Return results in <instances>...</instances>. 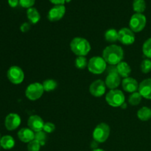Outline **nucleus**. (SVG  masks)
Returning <instances> with one entry per match:
<instances>
[{"label":"nucleus","mask_w":151,"mask_h":151,"mask_svg":"<svg viewBox=\"0 0 151 151\" xmlns=\"http://www.w3.org/2000/svg\"><path fill=\"white\" fill-rule=\"evenodd\" d=\"M124 51L121 47L115 44L108 46L103 52V58L111 66H115L122 61Z\"/></svg>","instance_id":"obj_1"},{"label":"nucleus","mask_w":151,"mask_h":151,"mask_svg":"<svg viewBox=\"0 0 151 151\" xmlns=\"http://www.w3.org/2000/svg\"><path fill=\"white\" fill-rule=\"evenodd\" d=\"M70 49L72 52L76 55L86 56L91 50V45L86 38L76 37L71 41Z\"/></svg>","instance_id":"obj_2"},{"label":"nucleus","mask_w":151,"mask_h":151,"mask_svg":"<svg viewBox=\"0 0 151 151\" xmlns=\"http://www.w3.org/2000/svg\"><path fill=\"white\" fill-rule=\"evenodd\" d=\"M103 57L94 56L91 58L88 62V69L91 73L94 75H100L106 70L107 64Z\"/></svg>","instance_id":"obj_3"},{"label":"nucleus","mask_w":151,"mask_h":151,"mask_svg":"<svg viewBox=\"0 0 151 151\" xmlns=\"http://www.w3.org/2000/svg\"><path fill=\"white\" fill-rule=\"evenodd\" d=\"M125 97L123 92L119 89H112L106 94V100L111 107H120L125 103Z\"/></svg>","instance_id":"obj_4"},{"label":"nucleus","mask_w":151,"mask_h":151,"mask_svg":"<svg viewBox=\"0 0 151 151\" xmlns=\"http://www.w3.org/2000/svg\"><path fill=\"white\" fill-rule=\"evenodd\" d=\"M110 135V127L104 122L98 124L93 131L92 137L94 141L103 143L108 139Z\"/></svg>","instance_id":"obj_5"},{"label":"nucleus","mask_w":151,"mask_h":151,"mask_svg":"<svg viewBox=\"0 0 151 151\" xmlns=\"http://www.w3.org/2000/svg\"><path fill=\"white\" fill-rule=\"evenodd\" d=\"M44 92V89L42 84L40 83H32L27 87L25 95L28 100L31 101H35L41 98Z\"/></svg>","instance_id":"obj_6"},{"label":"nucleus","mask_w":151,"mask_h":151,"mask_svg":"<svg viewBox=\"0 0 151 151\" xmlns=\"http://www.w3.org/2000/svg\"><path fill=\"white\" fill-rule=\"evenodd\" d=\"M121 81V77L118 74L116 70V66H112L111 69H108V75L106 78L105 83L107 88H110L111 90L116 89L119 86Z\"/></svg>","instance_id":"obj_7"},{"label":"nucleus","mask_w":151,"mask_h":151,"mask_svg":"<svg viewBox=\"0 0 151 151\" xmlns=\"http://www.w3.org/2000/svg\"><path fill=\"white\" fill-rule=\"evenodd\" d=\"M147 23V19L142 13H135L131 16L129 22L130 29L134 32H139L144 29Z\"/></svg>","instance_id":"obj_8"},{"label":"nucleus","mask_w":151,"mask_h":151,"mask_svg":"<svg viewBox=\"0 0 151 151\" xmlns=\"http://www.w3.org/2000/svg\"><path fill=\"white\" fill-rule=\"evenodd\" d=\"M7 76L9 81L13 84H20L24 79V73L20 67L17 66H13L9 68L7 72Z\"/></svg>","instance_id":"obj_9"},{"label":"nucleus","mask_w":151,"mask_h":151,"mask_svg":"<svg viewBox=\"0 0 151 151\" xmlns=\"http://www.w3.org/2000/svg\"><path fill=\"white\" fill-rule=\"evenodd\" d=\"M118 41L125 45H131L135 41V35L131 29L123 27L118 31Z\"/></svg>","instance_id":"obj_10"},{"label":"nucleus","mask_w":151,"mask_h":151,"mask_svg":"<svg viewBox=\"0 0 151 151\" xmlns=\"http://www.w3.org/2000/svg\"><path fill=\"white\" fill-rule=\"evenodd\" d=\"M65 13H66V7L63 4L55 5L48 12L47 18H48L49 21L52 22H58L63 17Z\"/></svg>","instance_id":"obj_11"},{"label":"nucleus","mask_w":151,"mask_h":151,"mask_svg":"<svg viewBox=\"0 0 151 151\" xmlns=\"http://www.w3.org/2000/svg\"><path fill=\"white\" fill-rule=\"evenodd\" d=\"M106 86L104 81L102 80H97L91 83L89 86V91L94 97H100L104 95L106 93Z\"/></svg>","instance_id":"obj_12"},{"label":"nucleus","mask_w":151,"mask_h":151,"mask_svg":"<svg viewBox=\"0 0 151 151\" xmlns=\"http://www.w3.org/2000/svg\"><path fill=\"white\" fill-rule=\"evenodd\" d=\"M21 124V117L15 113L9 114L4 120V125L8 131H14L19 128Z\"/></svg>","instance_id":"obj_13"},{"label":"nucleus","mask_w":151,"mask_h":151,"mask_svg":"<svg viewBox=\"0 0 151 151\" xmlns=\"http://www.w3.org/2000/svg\"><path fill=\"white\" fill-rule=\"evenodd\" d=\"M27 125L29 128L36 133L38 131H43L44 122L41 116H38V115H32L28 119Z\"/></svg>","instance_id":"obj_14"},{"label":"nucleus","mask_w":151,"mask_h":151,"mask_svg":"<svg viewBox=\"0 0 151 151\" xmlns=\"http://www.w3.org/2000/svg\"><path fill=\"white\" fill-rule=\"evenodd\" d=\"M122 86L124 91L128 93L136 92L139 89V84L137 80L130 77L122 80Z\"/></svg>","instance_id":"obj_15"},{"label":"nucleus","mask_w":151,"mask_h":151,"mask_svg":"<svg viewBox=\"0 0 151 151\" xmlns=\"http://www.w3.org/2000/svg\"><path fill=\"white\" fill-rule=\"evenodd\" d=\"M138 91L142 97L147 100H151V78L142 81L139 85Z\"/></svg>","instance_id":"obj_16"},{"label":"nucleus","mask_w":151,"mask_h":151,"mask_svg":"<svg viewBox=\"0 0 151 151\" xmlns=\"http://www.w3.org/2000/svg\"><path fill=\"white\" fill-rule=\"evenodd\" d=\"M18 137L22 142L29 143L35 139V132L29 128H22L18 132Z\"/></svg>","instance_id":"obj_17"},{"label":"nucleus","mask_w":151,"mask_h":151,"mask_svg":"<svg viewBox=\"0 0 151 151\" xmlns=\"http://www.w3.org/2000/svg\"><path fill=\"white\" fill-rule=\"evenodd\" d=\"M116 70L119 76L123 78H126L129 77L131 73V68L128 63L125 61H121L120 63L116 65Z\"/></svg>","instance_id":"obj_18"},{"label":"nucleus","mask_w":151,"mask_h":151,"mask_svg":"<svg viewBox=\"0 0 151 151\" xmlns=\"http://www.w3.org/2000/svg\"><path fill=\"white\" fill-rule=\"evenodd\" d=\"M27 19L29 21V22L31 24H33L38 23L40 19H41L39 12L35 7H30V8L27 9Z\"/></svg>","instance_id":"obj_19"},{"label":"nucleus","mask_w":151,"mask_h":151,"mask_svg":"<svg viewBox=\"0 0 151 151\" xmlns=\"http://www.w3.org/2000/svg\"><path fill=\"white\" fill-rule=\"evenodd\" d=\"M0 145L4 150H10L15 146V140L11 136L5 135L0 140Z\"/></svg>","instance_id":"obj_20"},{"label":"nucleus","mask_w":151,"mask_h":151,"mask_svg":"<svg viewBox=\"0 0 151 151\" xmlns=\"http://www.w3.org/2000/svg\"><path fill=\"white\" fill-rule=\"evenodd\" d=\"M137 117L142 121H147L151 119V109L148 107L141 108L137 111Z\"/></svg>","instance_id":"obj_21"},{"label":"nucleus","mask_w":151,"mask_h":151,"mask_svg":"<svg viewBox=\"0 0 151 151\" xmlns=\"http://www.w3.org/2000/svg\"><path fill=\"white\" fill-rule=\"evenodd\" d=\"M105 39L110 43H114L118 41V32L115 29H109L105 32Z\"/></svg>","instance_id":"obj_22"},{"label":"nucleus","mask_w":151,"mask_h":151,"mask_svg":"<svg viewBox=\"0 0 151 151\" xmlns=\"http://www.w3.org/2000/svg\"><path fill=\"white\" fill-rule=\"evenodd\" d=\"M133 9L136 13H142L146 9V3L145 0H134Z\"/></svg>","instance_id":"obj_23"},{"label":"nucleus","mask_w":151,"mask_h":151,"mask_svg":"<svg viewBox=\"0 0 151 151\" xmlns=\"http://www.w3.org/2000/svg\"><path fill=\"white\" fill-rule=\"evenodd\" d=\"M142 97L141 94H139V92H136L131 93L130 94L129 97H128V103L131 106H138L142 101Z\"/></svg>","instance_id":"obj_24"},{"label":"nucleus","mask_w":151,"mask_h":151,"mask_svg":"<svg viewBox=\"0 0 151 151\" xmlns=\"http://www.w3.org/2000/svg\"><path fill=\"white\" fill-rule=\"evenodd\" d=\"M43 87H44V91H47V92H50V91H54L58 86V83L56 82L55 80L52 79H48L44 81V83H42Z\"/></svg>","instance_id":"obj_25"},{"label":"nucleus","mask_w":151,"mask_h":151,"mask_svg":"<svg viewBox=\"0 0 151 151\" xmlns=\"http://www.w3.org/2000/svg\"><path fill=\"white\" fill-rule=\"evenodd\" d=\"M75 64L78 69H84L88 66V60L85 56H78L75 60Z\"/></svg>","instance_id":"obj_26"},{"label":"nucleus","mask_w":151,"mask_h":151,"mask_svg":"<svg viewBox=\"0 0 151 151\" xmlns=\"http://www.w3.org/2000/svg\"><path fill=\"white\" fill-rule=\"evenodd\" d=\"M142 52L147 58H151V38L146 40L143 44Z\"/></svg>","instance_id":"obj_27"},{"label":"nucleus","mask_w":151,"mask_h":151,"mask_svg":"<svg viewBox=\"0 0 151 151\" xmlns=\"http://www.w3.org/2000/svg\"><path fill=\"white\" fill-rule=\"evenodd\" d=\"M35 139L38 141L41 146L44 145L47 140V133L44 132V131L35 133Z\"/></svg>","instance_id":"obj_28"},{"label":"nucleus","mask_w":151,"mask_h":151,"mask_svg":"<svg viewBox=\"0 0 151 151\" xmlns=\"http://www.w3.org/2000/svg\"><path fill=\"white\" fill-rule=\"evenodd\" d=\"M141 71L145 74H147L151 72V60L149 58L145 59L142 61L141 66Z\"/></svg>","instance_id":"obj_29"},{"label":"nucleus","mask_w":151,"mask_h":151,"mask_svg":"<svg viewBox=\"0 0 151 151\" xmlns=\"http://www.w3.org/2000/svg\"><path fill=\"white\" fill-rule=\"evenodd\" d=\"M41 145L36 141L35 139L32 140L30 142L28 143L27 145V150L28 151H39L41 148Z\"/></svg>","instance_id":"obj_30"},{"label":"nucleus","mask_w":151,"mask_h":151,"mask_svg":"<svg viewBox=\"0 0 151 151\" xmlns=\"http://www.w3.org/2000/svg\"><path fill=\"white\" fill-rule=\"evenodd\" d=\"M55 125L52 123V122H46L44 123V128H43V131L44 132H46L47 134H50V133H52L53 131H55Z\"/></svg>","instance_id":"obj_31"},{"label":"nucleus","mask_w":151,"mask_h":151,"mask_svg":"<svg viewBox=\"0 0 151 151\" xmlns=\"http://www.w3.org/2000/svg\"><path fill=\"white\" fill-rule=\"evenodd\" d=\"M35 2V0H19V4L22 7L24 8H30L32 7Z\"/></svg>","instance_id":"obj_32"},{"label":"nucleus","mask_w":151,"mask_h":151,"mask_svg":"<svg viewBox=\"0 0 151 151\" xmlns=\"http://www.w3.org/2000/svg\"><path fill=\"white\" fill-rule=\"evenodd\" d=\"M31 25L30 24H29L28 22H24V23L22 24L20 27V30L22 32H27L30 29Z\"/></svg>","instance_id":"obj_33"},{"label":"nucleus","mask_w":151,"mask_h":151,"mask_svg":"<svg viewBox=\"0 0 151 151\" xmlns=\"http://www.w3.org/2000/svg\"><path fill=\"white\" fill-rule=\"evenodd\" d=\"M19 0H8L9 5L11 7H16L19 4Z\"/></svg>","instance_id":"obj_34"},{"label":"nucleus","mask_w":151,"mask_h":151,"mask_svg":"<svg viewBox=\"0 0 151 151\" xmlns=\"http://www.w3.org/2000/svg\"><path fill=\"white\" fill-rule=\"evenodd\" d=\"M52 4L55 5H60V4H63L66 2V0H50Z\"/></svg>","instance_id":"obj_35"},{"label":"nucleus","mask_w":151,"mask_h":151,"mask_svg":"<svg viewBox=\"0 0 151 151\" xmlns=\"http://www.w3.org/2000/svg\"><path fill=\"white\" fill-rule=\"evenodd\" d=\"M98 144H99V143L97 142L94 141H94H93L91 143V147L93 149V150H94V149H97V146H98Z\"/></svg>","instance_id":"obj_36"},{"label":"nucleus","mask_w":151,"mask_h":151,"mask_svg":"<svg viewBox=\"0 0 151 151\" xmlns=\"http://www.w3.org/2000/svg\"><path fill=\"white\" fill-rule=\"evenodd\" d=\"M120 108H121V109H126V108H127L126 103H125H125H124L123 104H122V106H120Z\"/></svg>","instance_id":"obj_37"},{"label":"nucleus","mask_w":151,"mask_h":151,"mask_svg":"<svg viewBox=\"0 0 151 151\" xmlns=\"http://www.w3.org/2000/svg\"><path fill=\"white\" fill-rule=\"evenodd\" d=\"M91 151H106V150H104L103 149H101V148H97V149H94V150H92Z\"/></svg>","instance_id":"obj_38"},{"label":"nucleus","mask_w":151,"mask_h":151,"mask_svg":"<svg viewBox=\"0 0 151 151\" xmlns=\"http://www.w3.org/2000/svg\"><path fill=\"white\" fill-rule=\"evenodd\" d=\"M71 0H66V2H69V1H70Z\"/></svg>","instance_id":"obj_39"},{"label":"nucleus","mask_w":151,"mask_h":151,"mask_svg":"<svg viewBox=\"0 0 151 151\" xmlns=\"http://www.w3.org/2000/svg\"><path fill=\"white\" fill-rule=\"evenodd\" d=\"M0 140H1V137H0Z\"/></svg>","instance_id":"obj_40"}]
</instances>
